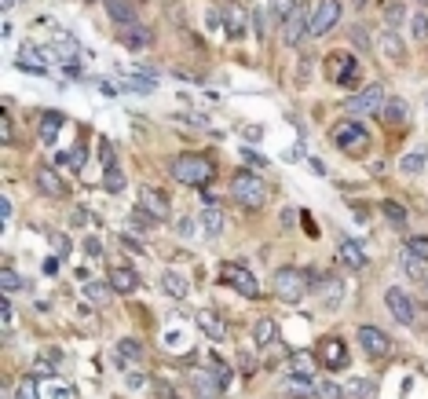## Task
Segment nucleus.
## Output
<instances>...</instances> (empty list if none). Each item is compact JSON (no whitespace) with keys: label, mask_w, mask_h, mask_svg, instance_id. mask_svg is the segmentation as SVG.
<instances>
[{"label":"nucleus","mask_w":428,"mask_h":399,"mask_svg":"<svg viewBox=\"0 0 428 399\" xmlns=\"http://www.w3.org/2000/svg\"><path fill=\"white\" fill-rule=\"evenodd\" d=\"M44 272H48V275H59V260H55V256H51V260L44 264Z\"/></svg>","instance_id":"55"},{"label":"nucleus","mask_w":428,"mask_h":399,"mask_svg":"<svg viewBox=\"0 0 428 399\" xmlns=\"http://www.w3.org/2000/svg\"><path fill=\"white\" fill-rule=\"evenodd\" d=\"M121 85V92H143V96H150L154 88H158V81L147 73V77H139V73H132V77H125V81H118Z\"/></svg>","instance_id":"27"},{"label":"nucleus","mask_w":428,"mask_h":399,"mask_svg":"<svg viewBox=\"0 0 428 399\" xmlns=\"http://www.w3.org/2000/svg\"><path fill=\"white\" fill-rule=\"evenodd\" d=\"M121 41H125L128 48H136V51H139V48H147V44L154 41V33H150V30H143V26L136 22V26H125V30H121Z\"/></svg>","instance_id":"24"},{"label":"nucleus","mask_w":428,"mask_h":399,"mask_svg":"<svg viewBox=\"0 0 428 399\" xmlns=\"http://www.w3.org/2000/svg\"><path fill=\"white\" fill-rule=\"evenodd\" d=\"M410 33H413V41H428V15L425 11H413L410 15Z\"/></svg>","instance_id":"36"},{"label":"nucleus","mask_w":428,"mask_h":399,"mask_svg":"<svg viewBox=\"0 0 428 399\" xmlns=\"http://www.w3.org/2000/svg\"><path fill=\"white\" fill-rule=\"evenodd\" d=\"M425 290H428V275H425Z\"/></svg>","instance_id":"58"},{"label":"nucleus","mask_w":428,"mask_h":399,"mask_svg":"<svg viewBox=\"0 0 428 399\" xmlns=\"http://www.w3.org/2000/svg\"><path fill=\"white\" fill-rule=\"evenodd\" d=\"M231 195H235V202H242L245 209H260L267 202V187L256 172H238L231 179Z\"/></svg>","instance_id":"3"},{"label":"nucleus","mask_w":428,"mask_h":399,"mask_svg":"<svg viewBox=\"0 0 428 399\" xmlns=\"http://www.w3.org/2000/svg\"><path fill=\"white\" fill-rule=\"evenodd\" d=\"M0 136H4V143H11V118H0Z\"/></svg>","instance_id":"51"},{"label":"nucleus","mask_w":428,"mask_h":399,"mask_svg":"<svg viewBox=\"0 0 428 399\" xmlns=\"http://www.w3.org/2000/svg\"><path fill=\"white\" fill-rule=\"evenodd\" d=\"M337 260H341L344 267H352V272H362V267L370 264V256L362 253L359 242H352V238H341V246H337Z\"/></svg>","instance_id":"16"},{"label":"nucleus","mask_w":428,"mask_h":399,"mask_svg":"<svg viewBox=\"0 0 428 399\" xmlns=\"http://www.w3.org/2000/svg\"><path fill=\"white\" fill-rule=\"evenodd\" d=\"M370 4V0H355V8H366Z\"/></svg>","instance_id":"57"},{"label":"nucleus","mask_w":428,"mask_h":399,"mask_svg":"<svg viewBox=\"0 0 428 399\" xmlns=\"http://www.w3.org/2000/svg\"><path fill=\"white\" fill-rule=\"evenodd\" d=\"M425 161H428V154H425V147H418V150H410V154H403V158H399V172L418 176V172L425 169Z\"/></svg>","instance_id":"26"},{"label":"nucleus","mask_w":428,"mask_h":399,"mask_svg":"<svg viewBox=\"0 0 428 399\" xmlns=\"http://www.w3.org/2000/svg\"><path fill=\"white\" fill-rule=\"evenodd\" d=\"M341 22V0H319L315 11H311V37H326L333 26Z\"/></svg>","instance_id":"6"},{"label":"nucleus","mask_w":428,"mask_h":399,"mask_svg":"<svg viewBox=\"0 0 428 399\" xmlns=\"http://www.w3.org/2000/svg\"><path fill=\"white\" fill-rule=\"evenodd\" d=\"M242 158L249 165H256V169H267V158H264V154H256L253 147H242Z\"/></svg>","instance_id":"44"},{"label":"nucleus","mask_w":428,"mask_h":399,"mask_svg":"<svg viewBox=\"0 0 428 399\" xmlns=\"http://www.w3.org/2000/svg\"><path fill=\"white\" fill-rule=\"evenodd\" d=\"M102 8H107V19L114 22V26H136L139 22V15H136V8L128 4V0H102Z\"/></svg>","instance_id":"17"},{"label":"nucleus","mask_w":428,"mask_h":399,"mask_svg":"<svg viewBox=\"0 0 428 399\" xmlns=\"http://www.w3.org/2000/svg\"><path fill=\"white\" fill-rule=\"evenodd\" d=\"M359 344H362V352L373 355V359L392 355V337H388L384 330H377V326H359Z\"/></svg>","instance_id":"10"},{"label":"nucleus","mask_w":428,"mask_h":399,"mask_svg":"<svg viewBox=\"0 0 428 399\" xmlns=\"http://www.w3.org/2000/svg\"><path fill=\"white\" fill-rule=\"evenodd\" d=\"M0 319H4V326H11V323H15V308H11V301H8V297L0 301Z\"/></svg>","instance_id":"49"},{"label":"nucleus","mask_w":428,"mask_h":399,"mask_svg":"<svg viewBox=\"0 0 428 399\" xmlns=\"http://www.w3.org/2000/svg\"><path fill=\"white\" fill-rule=\"evenodd\" d=\"M33 378H55V366H51L48 359L41 355V359H37V363H33Z\"/></svg>","instance_id":"45"},{"label":"nucleus","mask_w":428,"mask_h":399,"mask_svg":"<svg viewBox=\"0 0 428 399\" xmlns=\"http://www.w3.org/2000/svg\"><path fill=\"white\" fill-rule=\"evenodd\" d=\"M220 278H224L231 290H238L242 297H260V282H256V275L245 264H224L220 267Z\"/></svg>","instance_id":"4"},{"label":"nucleus","mask_w":428,"mask_h":399,"mask_svg":"<svg viewBox=\"0 0 428 399\" xmlns=\"http://www.w3.org/2000/svg\"><path fill=\"white\" fill-rule=\"evenodd\" d=\"M62 125H66V118H62L59 110H48L44 118H41V143H44V147H55Z\"/></svg>","instance_id":"20"},{"label":"nucleus","mask_w":428,"mask_h":399,"mask_svg":"<svg viewBox=\"0 0 428 399\" xmlns=\"http://www.w3.org/2000/svg\"><path fill=\"white\" fill-rule=\"evenodd\" d=\"M172 179L187 187H205L213 179V161L202 154H176L172 158Z\"/></svg>","instance_id":"1"},{"label":"nucleus","mask_w":428,"mask_h":399,"mask_svg":"<svg viewBox=\"0 0 428 399\" xmlns=\"http://www.w3.org/2000/svg\"><path fill=\"white\" fill-rule=\"evenodd\" d=\"M110 286L114 293H136L139 290V272H132V267H110Z\"/></svg>","instance_id":"18"},{"label":"nucleus","mask_w":428,"mask_h":399,"mask_svg":"<svg viewBox=\"0 0 428 399\" xmlns=\"http://www.w3.org/2000/svg\"><path fill=\"white\" fill-rule=\"evenodd\" d=\"M425 260H421V256H413L410 249H403V272L407 275H413V278H425V267H421Z\"/></svg>","instance_id":"38"},{"label":"nucleus","mask_w":428,"mask_h":399,"mask_svg":"<svg viewBox=\"0 0 428 399\" xmlns=\"http://www.w3.org/2000/svg\"><path fill=\"white\" fill-rule=\"evenodd\" d=\"M161 293H165V297H172V301H184L187 297V278L179 272H165L161 275Z\"/></svg>","instance_id":"22"},{"label":"nucleus","mask_w":428,"mask_h":399,"mask_svg":"<svg viewBox=\"0 0 428 399\" xmlns=\"http://www.w3.org/2000/svg\"><path fill=\"white\" fill-rule=\"evenodd\" d=\"M289 366H293V374H301V378H307V381H315V359H311L307 352H296V355L289 359Z\"/></svg>","instance_id":"32"},{"label":"nucleus","mask_w":428,"mask_h":399,"mask_svg":"<svg viewBox=\"0 0 428 399\" xmlns=\"http://www.w3.org/2000/svg\"><path fill=\"white\" fill-rule=\"evenodd\" d=\"M249 22H253V19H249V11H245L242 0H235V4H227V8H224V33L231 37V41H238Z\"/></svg>","instance_id":"12"},{"label":"nucleus","mask_w":428,"mask_h":399,"mask_svg":"<svg viewBox=\"0 0 428 399\" xmlns=\"http://www.w3.org/2000/svg\"><path fill=\"white\" fill-rule=\"evenodd\" d=\"M304 235H311V238H315L319 235V231H315V220H311V216L304 213Z\"/></svg>","instance_id":"54"},{"label":"nucleus","mask_w":428,"mask_h":399,"mask_svg":"<svg viewBox=\"0 0 428 399\" xmlns=\"http://www.w3.org/2000/svg\"><path fill=\"white\" fill-rule=\"evenodd\" d=\"M315 396L319 399H344V392L337 389L333 381H315Z\"/></svg>","instance_id":"39"},{"label":"nucleus","mask_w":428,"mask_h":399,"mask_svg":"<svg viewBox=\"0 0 428 399\" xmlns=\"http://www.w3.org/2000/svg\"><path fill=\"white\" fill-rule=\"evenodd\" d=\"M319 359H322V366H330V370H344L348 366V348H344V341L341 337H326L319 344Z\"/></svg>","instance_id":"14"},{"label":"nucleus","mask_w":428,"mask_h":399,"mask_svg":"<svg viewBox=\"0 0 428 399\" xmlns=\"http://www.w3.org/2000/svg\"><path fill=\"white\" fill-rule=\"evenodd\" d=\"M26 286V282L19 278V272L11 264H4V272H0V290H4V297H11V293H19Z\"/></svg>","instance_id":"33"},{"label":"nucleus","mask_w":428,"mask_h":399,"mask_svg":"<svg viewBox=\"0 0 428 399\" xmlns=\"http://www.w3.org/2000/svg\"><path fill=\"white\" fill-rule=\"evenodd\" d=\"M384 85L377 81V85H366L359 96H352L348 99V114H370V118H377V114L384 110Z\"/></svg>","instance_id":"5"},{"label":"nucleus","mask_w":428,"mask_h":399,"mask_svg":"<svg viewBox=\"0 0 428 399\" xmlns=\"http://www.w3.org/2000/svg\"><path fill=\"white\" fill-rule=\"evenodd\" d=\"M176 227H179V235H194V220H187V216H184Z\"/></svg>","instance_id":"52"},{"label":"nucleus","mask_w":428,"mask_h":399,"mask_svg":"<svg viewBox=\"0 0 428 399\" xmlns=\"http://www.w3.org/2000/svg\"><path fill=\"white\" fill-rule=\"evenodd\" d=\"M348 392L352 396H370V381L366 378H348Z\"/></svg>","instance_id":"43"},{"label":"nucleus","mask_w":428,"mask_h":399,"mask_svg":"<svg viewBox=\"0 0 428 399\" xmlns=\"http://www.w3.org/2000/svg\"><path fill=\"white\" fill-rule=\"evenodd\" d=\"M48 242H51V249H55L59 256H66V249H70V242H66V235H48Z\"/></svg>","instance_id":"48"},{"label":"nucleus","mask_w":428,"mask_h":399,"mask_svg":"<svg viewBox=\"0 0 428 399\" xmlns=\"http://www.w3.org/2000/svg\"><path fill=\"white\" fill-rule=\"evenodd\" d=\"M403 19H407V8L403 4H392V8H384V30H399L403 26Z\"/></svg>","instance_id":"35"},{"label":"nucleus","mask_w":428,"mask_h":399,"mask_svg":"<svg viewBox=\"0 0 428 399\" xmlns=\"http://www.w3.org/2000/svg\"><path fill=\"white\" fill-rule=\"evenodd\" d=\"M33 179H37V187H41V195H48V198H62V195H66V184H62V176L51 169V165H41V169L33 172Z\"/></svg>","instance_id":"15"},{"label":"nucleus","mask_w":428,"mask_h":399,"mask_svg":"<svg viewBox=\"0 0 428 399\" xmlns=\"http://www.w3.org/2000/svg\"><path fill=\"white\" fill-rule=\"evenodd\" d=\"M275 333H278L275 319H260V323L253 326V341H256V348H267V344L275 341Z\"/></svg>","instance_id":"30"},{"label":"nucleus","mask_w":428,"mask_h":399,"mask_svg":"<svg viewBox=\"0 0 428 399\" xmlns=\"http://www.w3.org/2000/svg\"><path fill=\"white\" fill-rule=\"evenodd\" d=\"M407 249L413 256H421V260H428V238H407Z\"/></svg>","instance_id":"42"},{"label":"nucleus","mask_w":428,"mask_h":399,"mask_svg":"<svg viewBox=\"0 0 428 399\" xmlns=\"http://www.w3.org/2000/svg\"><path fill=\"white\" fill-rule=\"evenodd\" d=\"M384 304H388V312H392L395 323H403V326L413 323V301H410V293L403 286H388L384 290Z\"/></svg>","instance_id":"9"},{"label":"nucleus","mask_w":428,"mask_h":399,"mask_svg":"<svg viewBox=\"0 0 428 399\" xmlns=\"http://www.w3.org/2000/svg\"><path fill=\"white\" fill-rule=\"evenodd\" d=\"M118 355L121 359H143V344L136 337H121L118 341Z\"/></svg>","instance_id":"37"},{"label":"nucleus","mask_w":428,"mask_h":399,"mask_svg":"<svg viewBox=\"0 0 428 399\" xmlns=\"http://www.w3.org/2000/svg\"><path fill=\"white\" fill-rule=\"evenodd\" d=\"M84 297L92 304H110L114 301V286H110V282H92V278H88L84 282Z\"/></svg>","instance_id":"25"},{"label":"nucleus","mask_w":428,"mask_h":399,"mask_svg":"<svg viewBox=\"0 0 428 399\" xmlns=\"http://www.w3.org/2000/svg\"><path fill=\"white\" fill-rule=\"evenodd\" d=\"M139 209H147L150 216H154V220H168V216H172V209H168V198L161 195V190L158 187H147V184H143L139 187Z\"/></svg>","instance_id":"11"},{"label":"nucleus","mask_w":428,"mask_h":399,"mask_svg":"<svg viewBox=\"0 0 428 399\" xmlns=\"http://www.w3.org/2000/svg\"><path fill=\"white\" fill-rule=\"evenodd\" d=\"M307 30H311V15H307L304 8H296L293 15L282 22V41H285V44H301Z\"/></svg>","instance_id":"13"},{"label":"nucleus","mask_w":428,"mask_h":399,"mask_svg":"<svg viewBox=\"0 0 428 399\" xmlns=\"http://www.w3.org/2000/svg\"><path fill=\"white\" fill-rule=\"evenodd\" d=\"M352 41H355V48L366 51V48H370V33L362 30V26H352Z\"/></svg>","instance_id":"47"},{"label":"nucleus","mask_w":428,"mask_h":399,"mask_svg":"<svg viewBox=\"0 0 428 399\" xmlns=\"http://www.w3.org/2000/svg\"><path fill=\"white\" fill-rule=\"evenodd\" d=\"M271 11H275V15L285 22V19H289L293 11H296V4H293V0H271Z\"/></svg>","instance_id":"41"},{"label":"nucleus","mask_w":428,"mask_h":399,"mask_svg":"<svg viewBox=\"0 0 428 399\" xmlns=\"http://www.w3.org/2000/svg\"><path fill=\"white\" fill-rule=\"evenodd\" d=\"M333 143L341 147V150H362V147L370 143V132L359 121L348 118V121H341V125L333 128Z\"/></svg>","instance_id":"7"},{"label":"nucleus","mask_w":428,"mask_h":399,"mask_svg":"<svg viewBox=\"0 0 428 399\" xmlns=\"http://www.w3.org/2000/svg\"><path fill=\"white\" fill-rule=\"evenodd\" d=\"M190 381H194V389H198L202 396H216V392L227 384V378L220 374V370H216V374H209V370H198V374H194Z\"/></svg>","instance_id":"21"},{"label":"nucleus","mask_w":428,"mask_h":399,"mask_svg":"<svg viewBox=\"0 0 428 399\" xmlns=\"http://www.w3.org/2000/svg\"><path fill=\"white\" fill-rule=\"evenodd\" d=\"M381 114H384V121H388V125H395V128L410 121V107H407V99H388Z\"/></svg>","instance_id":"23"},{"label":"nucleus","mask_w":428,"mask_h":399,"mask_svg":"<svg viewBox=\"0 0 428 399\" xmlns=\"http://www.w3.org/2000/svg\"><path fill=\"white\" fill-rule=\"evenodd\" d=\"M381 213H384L399 231H407V209H403V205H395V202H381Z\"/></svg>","instance_id":"34"},{"label":"nucleus","mask_w":428,"mask_h":399,"mask_svg":"<svg viewBox=\"0 0 428 399\" xmlns=\"http://www.w3.org/2000/svg\"><path fill=\"white\" fill-rule=\"evenodd\" d=\"M421 4H428V0H421Z\"/></svg>","instance_id":"59"},{"label":"nucleus","mask_w":428,"mask_h":399,"mask_svg":"<svg viewBox=\"0 0 428 399\" xmlns=\"http://www.w3.org/2000/svg\"><path fill=\"white\" fill-rule=\"evenodd\" d=\"M253 33L260 37V41L267 37V15H264V11H256V15H253Z\"/></svg>","instance_id":"46"},{"label":"nucleus","mask_w":428,"mask_h":399,"mask_svg":"<svg viewBox=\"0 0 428 399\" xmlns=\"http://www.w3.org/2000/svg\"><path fill=\"white\" fill-rule=\"evenodd\" d=\"M194 323H198V330H202L209 341H224V337H227V326L220 323L216 312H198V315H194Z\"/></svg>","instance_id":"19"},{"label":"nucleus","mask_w":428,"mask_h":399,"mask_svg":"<svg viewBox=\"0 0 428 399\" xmlns=\"http://www.w3.org/2000/svg\"><path fill=\"white\" fill-rule=\"evenodd\" d=\"M198 224H202V231H205L209 238H216L220 231H224V213H220L216 205H209V209L202 213V220H198Z\"/></svg>","instance_id":"29"},{"label":"nucleus","mask_w":428,"mask_h":399,"mask_svg":"<svg viewBox=\"0 0 428 399\" xmlns=\"http://www.w3.org/2000/svg\"><path fill=\"white\" fill-rule=\"evenodd\" d=\"M102 190H110V195H121L125 190V172L118 165H107V169H102Z\"/></svg>","instance_id":"31"},{"label":"nucleus","mask_w":428,"mask_h":399,"mask_svg":"<svg viewBox=\"0 0 428 399\" xmlns=\"http://www.w3.org/2000/svg\"><path fill=\"white\" fill-rule=\"evenodd\" d=\"M84 249H88V256H99V253H102V246H99L96 238H88V242H84Z\"/></svg>","instance_id":"53"},{"label":"nucleus","mask_w":428,"mask_h":399,"mask_svg":"<svg viewBox=\"0 0 428 399\" xmlns=\"http://www.w3.org/2000/svg\"><path fill=\"white\" fill-rule=\"evenodd\" d=\"M307 290H311V272H304V267H278V272H275V293H278V301L296 304V301L307 297Z\"/></svg>","instance_id":"2"},{"label":"nucleus","mask_w":428,"mask_h":399,"mask_svg":"<svg viewBox=\"0 0 428 399\" xmlns=\"http://www.w3.org/2000/svg\"><path fill=\"white\" fill-rule=\"evenodd\" d=\"M0 4H4V11H11V4H15V0H0Z\"/></svg>","instance_id":"56"},{"label":"nucleus","mask_w":428,"mask_h":399,"mask_svg":"<svg viewBox=\"0 0 428 399\" xmlns=\"http://www.w3.org/2000/svg\"><path fill=\"white\" fill-rule=\"evenodd\" d=\"M0 220H11V198H0Z\"/></svg>","instance_id":"50"},{"label":"nucleus","mask_w":428,"mask_h":399,"mask_svg":"<svg viewBox=\"0 0 428 399\" xmlns=\"http://www.w3.org/2000/svg\"><path fill=\"white\" fill-rule=\"evenodd\" d=\"M15 399H41V396H37V381L33 378H22L19 389H15Z\"/></svg>","instance_id":"40"},{"label":"nucleus","mask_w":428,"mask_h":399,"mask_svg":"<svg viewBox=\"0 0 428 399\" xmlns=\"http://www.w3.org/2000/svg\"><path fill=\"white\" fill-rule=\"evenodd\" d=\"M330 77H333V85H341V88H355L359 62L352 55H344V51H333L330 55Z\"/></svg>","instance_id":"8"},{"label":"nucleus","mask_w":428,"mask_h":399,"mask_svg":"<svg viewBox=\"0 0 428 399\" xmlns=\"http://www.w3.org/2000/svg\"><path fill=\"white\" fill-rule=\"evenodd\" d=\"M381 48H384V55L392 59V62H403V55H407L403 41H399V33H392V30H384V33H381Z\"/></svg>","instance_id":"28"}]
</instances>
